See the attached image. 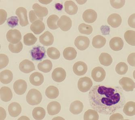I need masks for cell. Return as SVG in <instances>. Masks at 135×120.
<instances>
[{"label": "cell", "mask_w": 135, "mask_h": 120, "mask_svg": "<svg viewBox=\"0 0 135 120\" xmlns=\"http://www.w3.org/2000/svg\"><path fill=\"white\" fill-rule=\"evenodd\" d=\"M89 100L94 110L106 115L114 114L123 108L126 103L121 87L103 85H96L91 89Z\"/></svg>", "instance_id": "cell-1"}, {"label": "cell", "mask_w": 135, "mask_h": 120, "mask_svg": "<svg viewBox=\"0 0 135 120\" xmlns=\"http://www.w3.org/2000/svg\"><path fill=\"white\" fill-rule=\"evenodd\" d=\"M26 99L27 103L30 105H36L41 102L42 95L38 90L31 89L27 93Z\"/></svg>", "instance_id": "cell-2"}, {"label": "cell", "mask_w": 135, "mask_h": 120, "mask_svg": "<svg viewBox=\"0 0 135 120\" xmlns=\"http://www.w3.org/2000/svg\"><path fill=\"white\" fill-rule=\"evenodd\" d=\"M92 86L93 82L90 78L88 77L81 78L78 81V89L82 92H86L89 91Z\"/></svg>", "instance_id": "cell-3"}, {"label": "cell", "mask_w": 135, "mask_h": 120, "mask_svg": "<svg viewBox=\"0 0 135 120\" xmlns=\"http://www.w3.org/2000/svg\"><path fill=\"white\" fill-rule=\"evenodd\" d=\"M6 38L8 41L11 44H16L21 40L22 34L17 29H10L7 32Z\"/></svg>", "instance_id": "cell-4"}, {"label": "cell", "mask_w": 135, "mask_h": 120, "mask_svg": "<svg viewBox=\"0 0 135 120\" xmlns=\"http://www.w3.org/2000/svg\"><path fill=\"white\" fill-rule=\"evenodd\" d=\"M90 44L89 38L87 37L79 35L76 38L75 45L79 50H85L88 49Z\"/></svg>", "instance_id": "cell-5"}, {"label": "cell", "mask_w": 135, "mask_h": 120, "mask_svg": "<svg viewBox=\"0 0 135 120\" xmlns=\"http://www.w3.org/2000/svg\"><path fill=\"white\" fill-rule=\"evenodd\" d=\"M106 76V71L101 67H96L92 71V77L96 82H100L103 81L105 79Z\"/></svg>", "instance_id": "cell-6"}, {"label": "cell", "mask_w": 135, "mask_h": 120, "mask_svg": "<svg viewBox=\"0 0 135 120\" xmlns=\"http://www.w3.org/2000/svg\"><path fill=\"white\" fill-rule=\"evenodd\" d=\"M57 25L62 30L68 31L72 27V20L69 17L66 15L62 16L57 21Z\"/></svg>", "instance_id": "cell-7"}, {"label": "cell", "mask_w": 135, "mask_h": 120, "mask_svg": "<svg viewBox=\"0 0 135 120\" xmlns=\"http://www.w3.org/2000/svg\"><path fill=\"white\" fill-rule=\"evenodd\" d=\"M45 49L44 47L37 46L34 47L30 51L32 59L36 61H40L45 56Z\"/></svg>", "instance_id": "cell-8"}, {"label": "cell", "mask_w": 135, "mask_h": 120, "mask_svg": "<svg viewBox=\"0 0 135 120\" xmlns=\"http://www.w3.org/2000/svg\"><path fill=\"white\" fill-rule=\"evenodd\" d=\"M27 13L26 9L23 7H19L16 10V15L19 17L20 24L22 27H25L29 24Z\"/></svg>", "instance_id": "cell-9"}, {"label": "cell", "mask_w": 135, "mask_h": 120, "mask_svg": "<svg viewBox=\"0 0 135 120\" xmlns=\"http://www.w3.org/2000/svg\"><path fill=\"white\" fill-rule=\"evenodd\" d=\"M66 74L65 70L61 67L55 69L52 73V78L54 81L60 83L65 80Z\"/></svg>", "instance_id": "cell-10"}, {"label": "cell", "mask_w": 135, "mask_h": 120, "mask_svg": "<svg viewBox=\"0 0 135 120\" xmlns=\"http://www.w3.org/2000/svg\"><path fill=\"white\" fill-rule=\"evenodd\" d=\"M120 85L126 92H132L135 88V83L130 78L124 77L119 80Z\"/></svg>", "instance_id": "cell-11"}, {"label": "cell", "mask_w": 135, "mask_h": 120, "mask_svg": "<svg viewBox=\"0 0 135 120\" xmlns=\"http://www.w3.org/2000/svg\"><path fill=\"white\" fill-rule=\"evenodd\" d=\"M27 84L24 80H18L16 81L13 84V89L16 94L22 95L26 92Z\"/></svg>", "instance_id": "cell-12"}, {"label": "cell", "mask_w": 135, "mask_h": 120, "mask_svg": "<svg viewBox=\"0 0 135 120\" xmlns=\"http://www.w3.org/2000/svg\"><path fill=\"white\" fill-rule=\"evenodd\" d=\"M19 69L24 74H29L35 70L34 63L28 59L24 60L20 62Z\"/></svg>", "instance_id": "cell-13"}, {"label": "cell", "mask_w": 135, "mask_h": 120, "mask_svg": "<svg viewBox=\"0 0 135 120\" xmlns=\"http://www.w3.org/2000/svg\"><path fill=\"white\" fill-rule=\"evenodd\" d=\"M73 71L74 73L76 75L82 76L87 73L88 66L86 63L83 62H77L74 65Z\"/></svg>", "instance_id": "cell-14"}, {"label": "cell", "mask_w": 135, "mask_h": 120, "mask_svg": "<svg viewBox=\"0 0 135 120\" xmlns=\"http://www.w3.org/2000/svg\"><path fill=\"white\" fill-rule=\"evenodd\" d=\"M109 45L111 49L114 51H119L123 48L124 42L122 38L119 37H115L110 40Z\"/></svg>", "instance_id": "cell-15"}, {"label": "cell", "mask_w": 135, "mask_h": 120, "mask_svg": "<svg viewBox=\"0 0 135 120\" xmlns=\"http://www.w3.org/2000/svg\"><path fill=\"white\" fill-rule=\"evenodd\" d=\"M53 34L49 31H46L39 37V41L45 46H51L54 42Z\"/></svg>", "instance_id": "cell-16"}, {"label": "cell", "mask_w": 135, "mask_h": 120, "mask_svg": "<svg viewBox=\"0 0 135 120\" xmlns=\"http://www.w3.org/2000/svg\"><path fill=\"white\" fill-rule=\"evenodd\" d=\"M83 18L85 22L93 23L97 19V13L91 9L86 10L83 14Z\"/></svg>", "instance_id": "cell-17"}, {"label": "cell", "mask_w": 135, "mask_h": 120, "mask_svg": "<svg viewBox=\"0 0 135 120\" xmlns=\"http://www.w3.org/2000/svg\"><path fill=\"white\" fill-rule=\"evenodd\" d=\"M30 83L33 86H38L42 85L44 81L43 75L39 72H35L30 75L29 78Z\"/></svg>", "instance_id": "cell-18"}, {"label": "cell", "mask_w": 135, "mask_h": 120, "mask_svg": "<svg viewBox=\"0 0 135 120\" xmlns=\"http://www.w3.org/2000/svg\"><path fill=\"white\" fill-rule=\"evenodd\" d=\"M8 112L11 117H18L22 112V107L19 103L13 102L11 103L8 106Z\"/></svg>", "instance_id": "cell-19"}, {"label": "cell", "mask_w": 135, "mask_h": 120, "mask_svg": "<svg viewBox=\"0 0 135 120\" xmlns=\"http://www.w3.org/2000/svg\"><path fill=\"white\" fill-rule=\"evenodd\" d=\"M36 15L41 21L43 20V17L46 16L48 13V10L46 7L41 6L38 3H35L32 6Z\"/></svg>", "instance_id": "cell-20"}, {"label": "cell", "mask_w": 135, "mask_h": 120, "mask_svg": "<svg viewBox=\"0 0 135 120\" xmlns=\"http://www.w3.org/2000/svg\"><path fill=\"white\" fill-rule=\"evenodd\" d=\"M31 30L36 35L40 34L45 29V25L42 21L40 19L32 23L30 25Z\"/></svg>", "instance_id": "cell-21"}, {"label": "cell", "mask_w": 135, "mask_h": 120, "mask_svg": "<svg viewBox=\"0 0 135 120\" xmlns=\"http://www.w3.org/2000/svg\"><path fill=\"white\" fill-rule=\"evenodd\" d=\"M108 23L113 28H117L121 24L122 18L119 14L113 13L108 17L107 19Z\"/></svg>", "instance_id": "cell-22"}, {"label": "cell", "mask_w": 135, "mask_h": 120, "mask_svg": "<svg viewBox=\"0 0 135 120\" xmlns=\"http://www.w3.org/2000/svg\"><path fill=\"white\" fill-rule=\"evenodd\" d=\"M61 106L58 102L53 101L51 102L47 106V110L49 115L54 116L58 114L60 111Z\"/></svg>", "instance_id": "cell-23"}, {"label": "cell", "mask_w": 135, "mask_h": 120, "mask_svg": "<svg viewBox=\"0 0 135 120\" xmlns=\"http://www.w3.org/2000/svg\"><path fill=\"white\" fill-rule=\"evenodd\" d=\"M1 99L4 102L10 101L13 97V93L10 88L7 87H3L0 90Z\"/></svg>", "instance_id": "cell-24"}, {"label": "cell", "mask_w": 135, "mask_h": 120, "mask_svg": "<svg viewBox=\"0 0 135 120\" xmlns=\"http://www.w3.org/2000/svg\"><path fill=\"white\" fill-rule=\"evenodd\" d=\"M64 9L65 12L70 15L76 14L78 10L77 5L72 1H67L65 2L64 3Z\"/></svg>", "instance_id": "cell-25"}, {"label": "cell", "mask_w": 135, "mask_h": 120, "mask_svg": "<svg viewBox=\"0 0 135 120\" xmlns=\"http://www.w3.org/2000/svg\"><path fill=\"white\" fill-rule=\"evenodd\" d=\"M83 103L81 101L76 100L71 103L70 107V111L74 114H78L81 113L83 110Z\"/></svg>", "instance_id": "cell-26"}, {"label": "cell", "mask_w": 135, "mask_h": 120, "mask_svg": "<svg viewBox=\"0 0 135 120\" xmlns=\"http://www.w3.org/2000/svg\"><path fill=\"white\" fill-rule=\"evenodd\" d=\"M13 78V74L12 72L9 70H5L1 72L0 80L4 84H9Z\"/></svg>", "instance_id": "cell-27"}, {"label": "cell", "mask_w": 135, "mask_h": 120, "mask_svg": "<svg viewBox=\"0 0 135 120\" xmlns=\"http://www.w3.org/2000/svg\"><path fill=\"white\" fill-rule=\"evenodd\" d=\"M52 62L49 60H45L38 65V70L44 73H47L51 71L52 68Z\"/></svg>", "instance_id": "cell-28"}, {"label": "cell", "mask_w": 135, "mask_h": 120, "mask_svg": "<svg viewBox=\"0 0 135 120\" xmlns=\"http://www.w3.org/2000/svg\"><path fill=\"white\" fill-rule=\"evenodd\" d=\"M64 57L66 60L72 61L76 58L77 52L74 48L69 47L66 48L63 53Z\"/></svg>", "instance_id": "cell-29"}, {"label": "cell", "mask_w": 135, "mask_h": 120, "mask_svg": "<svg viewBox=\"0 0 135 120\" xmlns=\"http://www.w3.org/2000/svg\"><path fill=\"white\" fill-rule=\"evenodd\" d=\"M106 43V39L102 35H97L94 37L92 40V46L96 49H101Z\"/></svg>", "instance_id": "cell-30"}, {"label": "cell", "mask_w": 135, "mask_h": 120, "mask_svg": "<svg viewBox=\"0 0 135 120\" xmlns=\"http://www.w3.org/2000/svg\"><path fill=\"white\" fill-rule=\"evenodd\" d=\"M59 94L58 88L55 86H50L47 87L45 91V95L50 99L56 98Z\"/></svg>", "instance_id": "cell-31"}, {"label": "cell", "mask_w": 135, "mask_h": 120, "mask_svg": "<svg viewBox=\"0 0 135 120\" xmlns=\"http://www.w3.org/2000/svg\"><path fill=\"white\" fill-rule=\"evenodd\" d=\"M124 106L123 111L126 115L130 117L135 115V103L134 102L132 101L127 102Z\"/></svg>", "instance_id": "cell-32"}, {"label": "cell", "mask_w": 135, "mask_h": 120, "mask_svg": "<svg viewBox=\"0 0 135 120\" xmlns=\"http://www.w3.org/2000/svg\"><path fill=\"white\" fill-rule=\"evenodd\" d=\"M99 61L101 65L108 67L113 62V59L111 56L107 53H103L101 54L99 58Z\"/></svg>", "instance_id": "cell-33"}, {"label": "cell", "mask_w": 135, "mask_h": 120, "mask_svg": "<svg viewBox=\"0 0 135 120\" xmlns=\"http://www.w3.org/2000/svg\"><path fill=\"white\" fill-rule=\"evenodd\" d=\"M32 115L35 120H42L46 115V112L44 108L41 107H36L32 111Z\"/></svg>", "instance_id": "cell-34"}, {"label": "cell", "mask_w": 135, "mask_h": 120, "mask_svg": "<svg viewBox=\"0 0 135 120\" xmlns=\"http://www.w3.org/2000/svg\"><path fill=\"white\" fill-rule=\"evenodd\" d=\"M59 19L58 16L56 15H52L49 17L47 19V24L50 29L55 30L58 28L57 22Z\"/></svg>", "instance_id": "cell-35"}, {"label": "cell", "mask_w": 135, "mask_h": 120, "mask_svg": "<svg viewBox=\"0 0 135 120\" xmlns=\"http://www.w3.org/2000/svg\"><path fill=\"white\" fill-rule=\"evenodd\" d=\"M83 119L85 120H98L99 119V115L95 110L89 109L85 112Z\"/></svg>", "instance_id": "cell-36"}, {"label": "cell", "mask_w": 135, "mask_h": 120, "mask_svg": "<svg viewBox=\"0 0 135 120\" xmlns=\"http://www.w3.org/2000/svg\"><path fill=\"white\" fill-rule=\"evenodd\" d=\"M124 38L127 43L131 46L135 45V32L134 31L128 30L124 34Z\"/></svg>", "instance_id": "cell-37"}, {"label": "cell", "mask_w": 135, "mask_h": 120, "mask_svg": "<svg viewBox=\"0 0 135 120\" xmlns=\"http://www.w3.org/2000/svg\"><path fill=\"white\" fill-rule=\"evenodd\" d=\"M37 40V39L32 33H28L23 37V43L26 46L34 45Z\"/></svg>", "instance_id": "cell-38"}, {"label": "cell", "mask_w": 135, "mask_h": 120, "mask_svg": "<svg viewBox=\"0 0 135 120\" xmlns=\"http://www.w3.org/2000/svg\"><path fill=\"white\" fill-rule=\"evenodd\" d=\"M47 54L49 57L54 60L58 59L60 56V51L54 47H50L48 49Z\"/></svg>", "instance_id": "cell-39"}, {"label": "cell", "mask_w": 135, "mask_h": 120, "mask_svg": "<svg viewBox=\"0 0 135 120\" xmlns=\"http://www.w3.org/2000/svg\"><path fill=\"white\" fill-rule=\"evenodd\" d=\"M79 32L81 34L86 35H90L93 32V28L92 26L85 23H81L78 27Z\"/></svg>", "instance_id": "cell-40"}, {"label": "cell", "mask_w": 135, "mask_h": 120, "mask_svg": "<svg viewBox=\"0 0 135 120\" xmlns=\"http://www.w3.org/2000/svg\"><path fill=\"white\" fill-rule=\"evenodd\" d=\"M128 67L125 62H120L116 65L115 70L117 74L120 75L126 74L127 72Z\"/></svg>", "instance_id": "cell-41"}, {"label": "cell", "mask_w": 135, "mask_h": 120, "mask_svg": "<svg viewBox=\"0 0 135 120\" xmlns=\"http://www.w3.org/2000/svg\"><path fill=\"white\" fill-rule=\"evenodd\" d=\"M22 44L21 41H20L16 44H9V49L11 52L13 53H20L23 49Z\"/></svg>", "instance_id": "cell-42"}, {"label": "cell", "mask_w": 135, "mask_h": 120, "mask_svg": "<svg viewBox=\"0 0 135 120\" xmlns=\"http://www.w3.org/2000/svg\"><path fill=\"white\" fill-rule=\"evenodd\" d=\"M9 60L8 56L3 54H0V69L4 68L9 64Z\"/></svg>", "instance_id": "cell-43"}, {"label": "cell", "mask_w": 135, "mask_h": 120, "mask_svg": "<svg viewBox=\"0 0 135 120\" xmlns=\"http://www.w3.org/2000/svg\"><path fill=\"white\" fill-rule=\"evenodd\" d=\"M126 1L123 0L121 1H114L111 0L110 1V3L111 6L115 9H119L122 8L124 6Z\"/></svg>", "instance_id": "cell-44"}, {"label": "cell", "mask_w": 135, "mask_h": 120, "mask_svg": "<svg viewBox=\"0 0 135 120\" xmlns=\"http://www.w3.org/2000/svg\"><path fill=\"white\" fill-rule=\"evenodd\" d=\"M19 19L17 16H12L7 19L8 25L11 28H14L18 25Z\"/></svg>", "instance_id": "cell-45"}, {"label": "cell", "mask_w": 135, "mask_h": 120, "mask_svg": "<svg viewBox=\"0 0 135 120\" xmlns=\"http://www.w3.org/2000/svg\"><path fill=\"white\" fill-rule=\"evenodd\" d=\"M0 22H1V25L3 24V23H4L6 21V18L7 17V13L6 11L4 10L1 9L0 10Z\"/></svg>", "instance_id": "cell-46"}, {"label": "cell", "mask_w": 135, "mask_h": 120, "mask_svg": "<svg viewBox=\"0 0 135 120\" xmlns=\"http://www.w3.org/2000/svg\"><path fill=\"white\" fill-rule=\"evenodd\" d=\"M135 53H132L128 56L127 58V62L132 67H135Z\"/></svg>", "instance_id": "cell-47"}, {"label": "cell", "mask_w": 135, "mask_h": 120, "mask_svg": "<svg viewBox=\"0 0 135 120\" xmlns=\"http://www.w3.org/2000/svg\"><path fill=\"white\" fill-rule=\"evenodd\" d=\"M135 13L131 15L128 19V24L131 28H135Z\"/></svg>", "instance_id": "cell-48"}, {"label": "cell", "mask_w": 135, "mask_h": 120, "mask_svg": "<svg viewBox=\"0 0 135 120\" xmlns=\"http://www.w3.org/2000/svg\"><path fill=\"white\" fill-rule=\"evenodd\" d=\"M29 18L31 23H33L36 20H38V18L36 16L34 11L31 10L30 11Z\"/></svg>", "instance_id": "cell-49"}, {"label": "cell", "mask_w": 135, "mask_h": 120, "mask_svg": "<svg viewBox=\"0 0 135 120\" xmlns=\"http://www.w3.org/2000/svg\"><path fill=\"white\" fill-rule=\"evenodd\" d=\"M123 116L121 115V114L119 113H116V114H113L110 117L109 120H123Z\"/></svg>", "instance_id": "cell-50"}, {"label": "cell", "mask_w": 135, "mask_h": 120, "mask_svg": "<svg viewBox=\"0 0 135 120\" xmlns=\"http://www.w3.org/2000/svg\"><path fill=\"white\" fill-rule=\"evenodd\" d=\"M58 6H57V7L56 8L57 9L59 10H62V4H57Z\"/></svg>", "instance_id": "cell-51"}]
</instances>
